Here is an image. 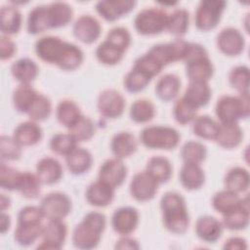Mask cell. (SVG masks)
<instances>
[{"instance_id":"8","label":"cell","mask_w":250,"mask_h":250,"mask_svg":"<svg viewBox=\"0 0 250 250\" xmlns=\"http://www.w3.org/2000/svg\"><path fill=\"white\" fill-rule=\"evenodd\" d=\"M40 208L48 220H63L70 213L71 200L65 193L51 192L41 199Z\"/></svg>"},{"instance_id":"47","label":"cell","mask_w":250,"mask_h":250,"mask_svg":"<svg viewBox=\"0 0 250 250\" xmlns=\"http://www.w3.org/2000/svg\"><path fill=\"white\" fill-rule=\"evenodd\" d=\"M77 142H86L91 140L96 133V126L91 118L82 115L78 121L68 129Z\"/></svg>"},{"instance_id":"29","label":"cell","mask_w":250,"mask_h":250,"mask_svg":"<svg viewBox=\"0 0 250 250\" xmlns=\"http://www.w3.org/2000/svg\"><path fill=\"white\" fill-rule=\"evenodd\" d=\"M243 139V132L238 124H219L215 141L224 148L236 147Z\"/></svg>"},{"instance_id":"53","label":"cell","mask_w":250,"mask_h":250,"mask_svg":"<svg viewBox=\"0 0 250 250\" xmlns=\"http://www.w3.org/2000/svg\"><path fill=\"white\" fill-rule=\"evenodd\" d=\"M105 40L119 50L125 52L131 43V35L127 28L116 26L107 32Z\"/></svg>"},{"instance_id":"18","label":"cell","mask_w":250,"mask_h":250,"mask_svg":"<svg viewBox=\"0 0 250 250\" xmlns=\"http://www.w3.org/2000/svg\"><path fill=\"white\" fill-rule=\"evenodd\" d=\"M222 223L214 217L203 216L198 218L195 224V233L207 243L216 242L223 233Z\"/></svg>"},{"instance_id":"1","label":"cell","mask_w":250,"mask_h":250,"mask_svg":"<svg viewBox=\"0 0 250 250\" xmlns=\"http://www.w3.org/2000/svg\"><path fill=\"white\" fill-rule=\"evenodd\" d=\"M38 58L50 64H56L62 70H74L83 62L82 50L75 44L63 41L57 36H43L35 43Z\"/></svg>"},{"instance_id":"22","label":"cell","mask_w":250,"mask_h":250,"mask_svg":"<svg viewBox=\"0 0 250 250\" xmlns=\"http://www.w3.org/2000/svg\"><path fill=\"white\" fill-rule=\"evenodd\" d=\"M214 72L212 62L206 57H201L186 63V73L189 81L208 82Z\"/></svg>"},{"instance_id":"30","label":"cell","mask_w":250,"mask_h":250,"mask_svg":"<svg viewBox=\"0 0 250 250\" xmlns=\"http://www.w3.org/2000/svg\"><path fill=\"white\" fill-rule=\"evenodd\" d=\"M181 89V79L172 73H167L161 76L155 85V94L164 101H173L179 94Z\"/></svg>"},{"instance_id":"23","label":"cell","mask_w":250,"mask_h":250,"mask_svg":"<svg viewBox=\"0 0 250 250\" xmlns=\"http://www.w3.org/2000/svg\"><path fill=\"white\" fill-rule=\"evenodd\" d=\"M13 137L21 146H34L42 139V129L34 121H25L16 127Z\"/></svg>"},{"instance_id":"34","label":"cell","mask_w":250,"mask_h":250,"mask_svg":"<svg viewBox=\"0 0 250 250\" xmlns=\"http://www.w3.org/2000/svg\"><path fill=\"white\" fill-rule=\"evenodd\" d=\"M51 28H59L66 25L72 20L73 11L70 5L65 2H53L48 5Z\"/></svg>"},{"instance_id":"55","label":"cell","mask_w":250,"mask_h":250,"mask_svg":"<svg viewBox=\"0 0 250 250\" xmlns=\"http://www.w3.org/2000/svg\"><path fill=\"white\" fill-rule=\"evenodd\" d=\"M44 214L40 206H25L21 208L18 214L19 225H33L42 222Z\"/></svg>"},{"instance_id":"39","label":"cell","mask_w":250,"mask_h":250,"mask_svg":"<svg viewBox=\"0 0 250 250\" xmlns=\"http://www.w3.org/2000/svg\"><path fill=\"white\" fill-rule=\"evenodd\" d=\"M41 181L36 174L30 172H21L17 190L27 199L38 197L41 191Z\"/></svg>"},{"instance_id":"43","label":"cell","mask_w":250,"mask_h":250,"mask_svg":"<svg viewBox=\"0 0 250 250\" xmlns=\"http://www.w3.org/2000/svg\"><path fill=\"white\" fill-rule=\"evenodd\" d=\"M207 155L206 146L196 141H188L181 148V157L184 163L200 164Z\"/></svg>"},{"instance_id":"19","label":"cell","mask_w":250,"mask_h":250,"mask_svg":"<svg viewBox=\"0 0 250 250\" xmlns=\"http://www.w3.org/2000/svg\"><path fill=\"white\" fill-rule=\"evenodd\" d=\"M36 175L42 184L53 185L58 183L62 176V167L54 157H43L36 164Z\"/></svg>"},{"instance_id":"54","label":"cell","mask_w":250,"mask_h":250,"mask_svg":"<svg viewBox=\"0 0 250 250\" xmlns=\"http://www.w3.org/2000/svg\"><path fill=\"white\" fill-rule=\"evenodd\" d=\"M133 67L141 70L151 78L156 76L163 68V66L147 52L135 61Z\"/></svg>"},{"instance_id":"15","label":"cell","mask_w":250,"mask_h":250,"mask_svg":"<svg viewBox=\"0 0 250 250\" xmlns=\"http://www.w3.org/2000/svg\"><path fill=\"white\" fill-rule=\"evenodd\" d=\"M72 31L79 41L85 44H91L100 37L102 26L94 17L82 15L75 21Z\"/></svg>"},{"instance_id":"27","label":"cell","mask_w":250,"mask_h":250,"mask_svg":"<svg viewBox=\"0 0 250 250\" xmlns=\"http://www.w3.org/2000/svg\"><path fill=\"white\" fill-rule=\"evenodd\" d=\"M93 158L91 153L82 147H76L65 156V164L68 171L73 175H81L89 171Z\"/></svg>"},{"instance_id":"56","label":"cell","mask_w":250,"mask_h":250,"mask_svg":"<svg viewBox=\"0 0 250 250\" xmlns=\"http://www.w3.org/2000/svg\"><path fill=\"white\" fill-rule=\"evenodd\" d=\"M16 45L6 35H1L0 37V58L2 61L11 59L16 53Z\"/></svg>"},{"instance_id":"12","label":"cell","mask_w":250,"mask_h":250,"mask_svg":"<svg viewBox=\"0 0 250 250\" xmlns=\"http://www.w3.org/2000/svg\"><path fill=\"white\" fill-rule=\"evenodd\" d=\"M127 177V168L122 159H106L100 167L98 180L109 185L113 188L120 187Z\"/></svg>"},{"instance_id":"46","label":"cell","mask_w":250,"mask_h":250,"mask_svg":"<svg viewBox=\"0 0 250 250\" xmlns=\"http://www.w3.org/2000/svg\"><path fill=\"white\" fill-rule=\"evenodd\" d=\"M52 111V104L46 96L38 94L28 112L26 113L31 121L40 122L46 120Z\"/></svg>"},{"instance_id":"58","label":"cell","mask_w":250,"mask_h":250,"mask_svg":"<svg viewBox=\"0 0 250 250\" xmlns=\"http://www.w3.org/2000/svg\"><path fill=\"white\" fill-rule=\"evenodd\" d=\"M115 248L117 249H139L140 245L138 241L131 237H122L116 241Z\"/></svg>"},{"instance_id":"37","label":"cell","mask_w":250,"mask_h":250,"mask_svg":"<svg viewBox=\"0 0 250 250\" xmlns=\"http://www.w3.org/2000/svg\"><path fill=\"white\" fill-rule=\"evenodd\" d=\"M221 223L224 228L229 230L244 229L249 224V209L244 208L241 204L239 207L224 214Z\"/></svg>"},{"instance_id":"10","label":"cell","mask_w":250,"mask_h":250,"mask_svg":"<svg viewBox=\"0 0 250 250\" xmlns=\"http://www.w3.org/2000/svg\"><path fill=\"white\" fill-rule=\"evenodd\" d=\"M67 234L66 225L62 220H48L43 225L42 241L37 246L38 249H61Z\"/></svg>"},{"instance_id":"21","label":"cell","mask_w":250,"mask_h":250,"mask_svg":"<svg viewBox=\"0 0 250 250\" xmlns=\"http://www.w3.org/2000/svg\"><path fill=\"white\" fill-rule=\"evenodd\" d=\"M211 96V88L208 82L189 81L183 98L198 109L209 103Z\"/></svg>"},{"instance_id":"52","label":"cell","mask_w":250,"mask_h":250,"mask_svg":"<svg viewBox=\"0 0 250 250\" xmlns=\"http://www.w3.org/2000/svg\"><path fill=\"white\" fill-rule=\"evenodd\" d=\"M21 172L6 165L3 161L0 165V187L6 190H17Z\"/></svg>"},{"instance_id":"11","label":"cell","mask_w":250,"mask_h":250,"mask_svg":"<svg viewBox=\"0 0 250 250\" xmlns=\"http://www.w3.org/2000/svg\"><path fill=\"white\" fill-rule=\"evenodd\" d=\"M124 97L113 89H106L103 91L97 101V107L99 112L110 119L117 118L122 115L125 108Z\"/></svg>"},{"instance_id":"14","label":"cell","mask_w":250,"mask_h":250,"mask_svg":"<svg viewBox=\"0 0 250 250\" xmlns=\"http://www.w3.org/2000/svg\"><path fill=\"white\" fill-rule=\"evenodd\" d=\"M139 212L137 209L126 206L114 211L111 217V226L115 232L121 235L131 234L138 227Z\"/></svg>"},{"instance_id":"6","label":"cell","mask_w":250,"mask_h":250,"mask_svg":"<svg viewBox=\"0 0 250 250\" xmlns=\"http://www.w3.org/2000/svg\"><path fill=\"white\" fill-rule=\"evenodd\" d=\"M169 15L160 8H146L139 12L134 20V26L142 35H155L166 29Z\"/></svg>"},{"instance_id":"57","label":"cell","mask_w":250,"mask_h":250,"mask_svg":"<svg viewBox=\"0 0 250 250\" xmlns=\"http://www.w3.org/2000/svg\"><path fill=\"white\" fill-rule=\"evenodd\" d=\"M247 248L246 240L239 236H232L226 240L224 244V249H231V250H243Z\"/></svg>"},{"instance_id":"35","label":"cell","mask_w":250,"mask_h":250,"mask_svg":"<svg viewBox=\"0 0 250 250\" xmlns=\"http://www.w3.org/2000/svg\"><path fill=\"white\" fill-rule=\"evenodd\" d=\"M58 121L65 128H71L82 116L79 106L70 100H63L59 103L56 109Z\"/></svg>"},{"instance_id":"38","label":"cell","mask_w":250,"mask_h":250,"mask_svg":"<svg viewBox=\"0 0 250 250\" xmlns=\"http://www.w3.org/2000/svg\"><path fill=\"white\" fill-rule=\"evenodd\" d=\"M192 131L201 139L215 141L219 131V123L208 115H199L192 121Z\"/></svg>"},{"instance_id":"44","label":"cell","mask_w":250,"mask_h":250,"mask_svg":"<svg viewBox=\"0 0 250 250\" xmlns=\"http://www.w3.org/2000/svg\"><path fill=\"white\" fill-rule=\"evenodd\" d=\"M77 141L70 133H59L50 140V148L59 155L66 156L77 147Z\"/></svg>"},{"instance_id":"24","label":"cell","mask_w":250,"mask_h":250,"mask_svg":"<svg viewBox=\"0 0 250 250\" xmlns=\"http://www.w3.org/2000/svg\"><path fill=\"white\" fill-rule=\"evenodd\" d=\"M179 178L182 186L188 190L198 189L205 182V174L200 164L184 163Z\"/></svg>"},{"instance_id":"5","label":"cell","mask_w":250,"mask_h":250,"mask_svg":"<svg viewBox=\"0 0 250 250\" xmlns=\"http://www.w3.org/2000/svg\"><path fill=\"white\" fill-rule=\"evenodd\" d=\"M142 144L150 149H173L180 142L179 132L169 126H147L143 129L140 135Z\"/></svg>"},{"instance_id":"49","label":"cell","mask_w":250,"mask_h":250,"mask_svg":"<svg viewBox=\"0 0 250 250\" xmlns=\"http://www.w3.org/2000/svg\"><path fill=\"white\" fill-rule=\"evenodd\" d=\"M152 78L133 67L124 77V88L130 93H138L143 91Z\"/></svg>"},{"instance_id":"28","label":"cell","mask_w":250,"mask_h":250,"mask_svg":"<svg viewBox=\"0 0 250 250\" xmlns=\"http://www.w3.org/2000/svg\"><path fill=\"white\" fill-rule=\"evenodd\" d=\"M27 32L30 34H39L51 29L48 6L39 5L34 7L28 14L26 22Z\"/></svg>"},{"instance_id":"25","label":"cell","mask_w":250,"mask_h":250,"mask_svg":"<svg viewBox=\"0 0 250 250\" xmlns=\"http://www.w3.org/2000/svg\"><path fill=\"white\" fill-rule=\"evenodd\" d=\"M21 14L16 6H3L0 11V30L2 35L17 34L21 29Z\"/></svg>"},{"instance_id":"33","label":"cell","mask_w":250,"mask_h":250,"mask_svg":"<svg viewBox=\"0 0 250 250\" xmlns=\"http://www.w3.org/2000/svg\"><path fill=\"white\" fill-rule=\"evenodd\" d=\"M172 170L170 161L163 156H152L148 159L146 166V171L158 184L168 182L172 176Z\"/></svg>"},{"instance_id":"40","label":"cell","mask_w":250,"mask_h":250,"mask_svg":"<svg viewBox=\"0 0 250 250\" xmlns=\"http://www.w3.org/2000/svg\"><path fill=\"white\" fill-rule=\"evenodd\" d=\"M155 114V107L153 104L146 99H140L135 101L130 107L129 115L131 120L136 123H146L150 121Z\"/></svg>"},{"instance_id":"48","label":"cell","mask_w":250,"mask_h":250,"mask_svg":"<svg viewBox=\"0 0 250 250\" xmlns=\"http://www.w3.org/2000/svg\"><path fill=\"white\" fill-rule=\"evenodd\" d=\"M197 108H195L182 97L174 104L173 116L178 123L186 125L194 120V118L197 116Z\"/></svg>"},{"instance_id":"17","label":"cell","mask_w":250,"mask_h":250,"mask_svg":"<svg viewBox=\"0 0 250 250\" xmlns=\"http://www.w3.org/2000/svg\"><path fill=\"white\" fill-rule=\"evenodd\" d=\"M114 189L109 185L98 180L90 184L86 189V200L95 207H105L114 198Z\"/></svg>"},{"instance_id":"42","label":"cell","mask_w":250,"mask_h":250,"mask_svg":"<svg viewBox=\"0 0 250 250\" xmlns=\"http://www.w3.org/2000/svg\"><path fill=\"white\" fill-rule=\"evenodd\" d=\"M189 23V14L185 9H178L174 11L168 17L166 30L169 33L181 37L183 36L188 28Z\"/></svg>"},{"instance_id":"26","label":"cell","mask_w":250,"mask_h":250,"mask_svg":"<svg viewBox=\"0 0 250 250\" xmlns=\"http://www.w3.org/2000/svg\"><path fill=\"white\" fill-rule=\"evenodd\" d=\"M39 67L34 61L28 58H21L11 65L13 77L21 84H30L38 75Z\"/></svg>"},{"instance_id":"7","label":"cell","mask_w":250,"mask_h":250,"mask_svg":"<svg viewBox=\"0 0 250 250\" xmlns=\"http://www.w3.org/2000/svg\"><path fill=\"white\" fill-rule=\"evenodd\" d=\"M227 6L225 1L204 0L201 1L195 11V25L198 29L207 31L213 29L219 23L222 14Z\"/></svg>"},{"instance_id":"41","label":"cell","mask_w":250,"mask_h":250,"mask_svg":"<svg viewBox=\"0 0 250 250\" xmlns=\"http://www.w3.org/2000/svg\"><path fill=\"white\" fill-rule=\"evenodd\" d=\"M43 231V225H19L15 229L14 238L16 242L21 246H29L39 237H41Z\"/></svg>"},{"instance_id":"36","label":"cell","mask_w":250,"mask_h":250,"mask_svg":"<svg viewBox=\"0 0 250 250\" xmlns=\"http://www.w3.org/2000/svg\"><path fill=\"white\" fill-rule=\"evenodd\" d=\"M241 205V197L230 190L225 189L215 193L212 198L213 208L222 215L239 207Z\"/></svg>"},{"instance_id":"20","label":"cell","mask_w":250,"mask_h":250,"mask_svg":"<svg viewBox=\"0 0 250 250\" xmlns=\"http://www.w3.org/2000/svg\"><path fill=\"white\" fill-rule=\"evenodd\" d=\"M138 147V142L130 132H119L115 134L110 142V149L116 158L123 159L129 157Z\"/></svg>"},{"instance_id":"32","label":"cell","mask_w":250,"mask_h":250,"mask_svg":"<svg viewBox=\"0 0 250 250\" xmlns=\"http://www.w3.org/2000/svg\"><path fill=\"white\" fill-rule=\"evenodd\" d=\"M38 94L30 84H20L13 93V104L16 110L27 113Z\"/></svg>"},{"instance_id":"31","label":"cell","mask_w":250,"mask_h":250,"mask_svg":"<svg viewBox=\"0 0 250 250\" xmlns=\"http://www.w3.org/2000/svg\"><path fill=\"white\" fill-rule=\"evenodd\" d=\"M249 173L242 167H232L229 169L224 179L226 189L237 194L244 192L249 188Z\"/></svg>"},{"instance_id":"45","label":"cell","mask_w":250,"mask_h":250,"mask_svg":"<svg viewBox=\"0 0 250 250\" xmlns=\"http://www.w3.org/2000/svg\"><path fill=\"white\" fill-rule=\"evenodd\" d=\"M124 56V52L108 43L106 40L102 42L96 49V57L100 62L105 65L118 63Z\"/></svg>"},{"instance_id":"4","label":"cell","mask_w":250,"mask_h":250,"mask_svg":"<svg viewBox=\"0 0 250 250\" xmlns=\"http://www.w3.org/2000/svg\"><path fill=\"white\" fill-rule=\"evenodd\" d=\"M215 113L221 124H237L240 119L249 117V93L222 96L216 103Z\"/></svg>"},{"instance_id":"13","label":"cell","mask_w":250,"mask_h":250,"mask_svg":"<svg viewBox=\"0 0 250 250\" xmlns=\"http://www.w3.org/2000/svg\"><path fill=\"white\" fill-rule=\"evenodd\" d=\"M218 49L227 56H237L242 53L245 40L241 32L234 27H226L222 29L216 39Z\"/></svg>"},{"instance_id":"16","label":"cell","mask_w":250,"mask_h":250,"mask_svg":"<svg viewBox=\"0 0 250 250\" xmlns=\"http://www.w3.org/2000/svg\"><path fill=\"white\" fill-rule=\"evenodd\" d=\"M135 5L132 0H103L97 2L96 11L104 20L113 21L130 13Z\"/></svg>"},{"instance_id":"2","label":"cell","mask_w":250,"mask_h":250,"mask_svg":"<svg viewBox=\"0 0 250 250\" xmlns=\"http://www.w3.org/2000/svg\"><path fill=\"white\" fill-rule=\"evenodd\" d=\"M162 222L167 230L176 234L187 231L189 216L185 198L178 192H166L160 200Z\"/></svg>"},{"instance_id":"50","label":"cell","mask_w":250,"mask_h":250,"mask_svg":"<svg viewBox=\"0 0 250 250\" xmlns=\"http://www.w3.org/2000/svg\"><path fill=\"white\" fill-rule=\"evenodd\" d=\"M229 82L240 93H249V68L246 65L233 67L229 74Z\"/></svg>"},{"instance_id":"51","label":"cell","mask_w":250,"mask_h":250,"mask_svg":"<svg viewBox=\"0 0 250 250\" xmlns=\"http://www.w3.org/2000/svg\"><path fill=\"white\" fill-rule=\"evenodd\" d=\"M21 146L14 137L1 136L0 139V156L1 160H18L21 155Z\"/></svg>"},{"instance_id":"60","label":"cell","mask_w":250,"mask_h":250,"mask_svg":"<svg viewBox=\"0 0 250 250\" xmlns=\"http://www.w3.org/2000/svg\"><path fill=\"white\" fill-rule=\"evenodd\" d=\"M11 200L8 196H6L5 194H1L0 195V208H1V212L5 211L9 206H10Z\"/></svg>"},{"instance_id":"3","label":"cell","mask_w":250,"mask_h":250,"mask_svg":"<svg viewBox=\"0 0 250 250\" xmlns=\"http://www.w3.org/2000/svg\"><path fill=\"white\" fill-rule=\"evenodd\" d=\"M106 220L104 214L96 211L87 213L72 232L73 245L79 249H93L101 241Z\"/></svg>"},{"instance_id":"59","label":"cell","mask_w":250,"mask_h":250,"mask_svg":"<svg viewBox=\"0 0 250 250\" xmlns=\"http://www.w3.org/2000/svg\"><path fill=\"white\" fill-rule=\"evenodd\" d=\"M11 220L9 215H7L4 211L1 212V233L4 234L10 228Z\"/></svg>"},{"instance_id":"9","label":"cell","mask_w":250,"mask_h":250,"mask_svg":"<svg viewBox=\"0 0 250 250\" xmlns=\"http://www.w3.org/2000/svg\"><path fill=\"white\" fill-rule=\"evenodd\" d=\"M158 183L145 170L134 175L130 182V193L134 199L146 202L154 197L157 192Z\"/></svg>"}]
</instances>
